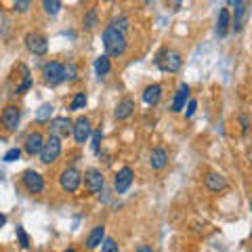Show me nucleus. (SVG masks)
<instances>
[{"label":"nucleus","mask_w":252,"mask_h":252,"mask_svg":"<svg viewBox=\"0 0 252 252\" xmlns=\"http://www.w3.org/2000/svg\"><path fill=\"white\" fill-rule=\"evenodd\" d=\"M63 252H76L74 248H67V250H63Z\"/></svg>","instance_id":"nucleus-40"},{"label":"nucleus","mask_w":252,"mask_h":252,"mask_svg":"<svg viewBox=\"0 0 252 252\" xmlns=\"http://www.w3.org/2000/svg\"><path fill=\"white\" fill-rule=\"evenodd\" d=\"M4 223H6V215H2V212H0V229L4 227Z\"/></svg>","instance_id":"nucleus-39"},{"label":"nucleus","mask_w":252,"mask_h":252,"mask_svg":"<svg viewBox=\"0 0 252 252\" xmlns=\"http://www.w3.org/2000/svg\"><path fill=\"white\" fill-rule=\"evenodd\" d=\"M109 26H112L114 30H118V32H122V34H126V32H128L130 21H128V17H124V15H120V17H114Z\"/></svg>","instance_id":"nucleus-27"},{"label":"nucleus","mask_w":252,"mask_h":252,"mask_svg":"<svg viewBox=\"0 0 252 252\" xmlns=\"http://www.w3.org/2000/svg\"><path fill=\"white\" fill-rule=\"evenodd\" d=\"M231 28V15L229 9H220L219 11V19H217V36L219 38H225L227 32Z\"/></svg>","instance_id":"nucleus-19"},{"label":"nucleus","mask_w":252,"mask_h":252,"mask_svg":"<svg viewBox=\"0 0 252 252\" xmlns=\"http://www.w3.org/2000/svg\"><path fill=\"white\" fill-rule=\"evenodd\" d=\"M227 4H229L231 9H238V6H244V4H246V0H227Z\"/></svg>","instance_id":"nucleus-37"},{"label":"nucleus","mask_w":252,"mask_h":252,"mask_svg":"<svg viewBox=\"0 0 252 252\" xmlns=\"http://www.w3.org/2000/svg\"><path fill=\"white\" fill-rule=\"evenodd\" d=\"M42 78L49 86H59L63 82V63L59 61H46L42 65Z\"/></svg>","instance_id":"nucleus-7"},{"label":"nucleus","mask_w":252,"mask_h":252,"mask_svg":"<svg viewBox=\"0 0 252 252\" xmlns=\"http://www.w3.org/2000/svg\"><path fill=\"white\" fill-rule=\"evenodd\" d=\"M187 101H189V86L183 82V84H179V89H177V93H175V99H172L170 112H172V114H179V112H183Z\"/></svg>","instance_id":"nucleus-14"},{"label":"nucleus","mask_w":252,"mask_h":252,"mask_svg":"<svg viewBox=\"0 0 252 252\" xmlns=\"http://www.w3.org/2000/svg\"><path fill=\"white\" fill-rule=\"evenodd\" d=\"M132 112H135V101H132L130 97H126L116 105L114 116H116V120H126V118L132 116Z\"/></svg>","instance_id":"nucleus-18"},{"label":"nucleus","mask_w":252,"mask_h":252,"mask_svg":"<svg viewBox=\"0 0 252 252\" xmlns=\"http://www.w3.org/2000/svg\"><path fill=\"white\" fill-rule=\"evenodd\" d=\"M80 183H82V172L78 170V168L67 166V168L61 170V175H59V185H61L63 191L76 193L78 187H80Z\"/></svg>","instance_id":"nucleus-4"},{"label":"nucleus","mask_w":252,"mask_h":252,"mask_svg":"<svg viewBox=\"0 0 252 252\" xmlns=\"http://www.w3.org/2000/svg\"><path fill=\"white\" fill-rule=\"evenodd\" d=\"M19 156H21V149L13 147V149H9V152L4 154V162H15V160H19Z\"/></svg>","instance_id":"nucleus-34"},{"label":"nucleus","mask_w":252,"mask_h":252,"mask_svg":"<svg viewBox=\"0 0 252 252\" xmlns=\"http://www.w3.org/2000/svg\"><path fill=\"white\" fill-rule=\"evenodd\" d=\"M109 72H112V63H109V57H107V55H101V57L94 59V74H97L99 78L107 76Z\"/></svg>","instance_id":"nucleus-21"},{"label":"nucleus","mask_w":252,"mask_h":252,"mask_svg":"<svg viewBox=\"0 0 252 252\" xmlns=\"http://www.w3.org/2000/svg\"><path fill=\"white\" fill-rule=\"evenodd\" d=\"M49 135H55V137H69L72 135V128H74V122L69 120V118L65 116H59V118H53V120L49 122Z\"/></svg>","instance_id":"nucleus-12"},{"label":"nucleus","mask_w":252,"mask_h":252,"mask_svg":"<svg viewBox=\"0 0 252 252\" xmlns=\"http://www.w3.org/2000/svg\"><path fill=\"white\" fill-rule=\"evenodd\" d=\"M246 13H248V6L244 4V6H238L235 9V15H233V21H231V30L238 34V32H242L244 28V19H246Z\"/></svg>","instance_id":"nucleus-22"},{"label":"nucleus","mask_w":252,"mask_h":252,"mask_svg":"<svg viewBox=\"0 0 252 252\" xmlns=\"http://www.w3.org/2000/svg\"><path fill=\"white\" fill-rule=\"evenodd\" d=\"M82 23H84V28H86V30H93L94 26H97V13H94V9H91L89 13L84 15Z\"/></svg>","instance_id":"nucleus-31"},{"label":"nucleus","mask_w":252,"mask_h":252,"mask_svg":"<svg viewBox=\"0 0 252 252\" xmlns=\"http://www.w3.org/2000/svg\"><path fill=\"white\" fill-rule=\"evenodd\" d=\"M23 42H26L28 51L32 55H46L49 53V40H46V36H42L40 32H28L26 38H23Z\"/></svg>","instance_id":"nucleus-5"},{"label":"nucleus","mask_w":252,"mask_h":252,"mask_svg":"<svg viewBox=\"0 0 252 252\" xmlns=\"http://www.w3.org/2000/svg\"><path fill=\"white\" fill-rule=\"evenodd\" d=\"M168 164V154L164 147H156L152 149V154H149V166L154 170H164Z\"/></svg>","instance_id":"nucleus-16"},{"label":"nucleus","mask_w":252,"mask_h":252,"mask_svg":"<svg viewBox=\"0 0 252 252\" xmlns=\"http://www.w3.org/2000/svg\"><path fill=\"white\" fill-rule=\"evenodd\" d=\"M78 80V65L74 61H69L63 65V82H76Z\"/></svg>","instance_id":"nucleus-24"},{"label":"nucleus","mask_w":252,"mask_h":252,"mask_svg":"<svg viewBox=\"0 0 252 252\" xmlns=\"http://www.w3.org/2000/svg\"><path fill=\"white\" fill-rule=\"evenodd\" d=\"M17 240H19V246H21L23 250L30 248V235H28V231L23 229L21 225H17Z\"/></svg>","instance_id":"nucleus-30"},{"label":"nucleus","mask_w":252,"mask_h":252,"mask_svg":"<svg viewBox=\"0 0 252 252\" xmlns=\"http://www.w3.org/2000/svg\"><path fill=\"white\" fill-rule=\"evenodd\" d=\"M162 99V86L160 84H149L143 91V101L147 105H158Z\"/></svg>","instance_id":"nucleus-20"},{"label":"nucleus","mask_w":252,"mask_h":252,"mask_svg":"<svg viewBox=\"0 0 252 252\" xmlns=\"http://www.w3.org/2000/svg\"><path fill=\"white\" fill-rule=\"evenodd\" d=\"M101 139H103V132H101V128H99V130H94V132H93V152H94V154H99Z\"/></svg>","instance_id":"nucleus-33"},{"label":"nucleus","mask_w":252,"mask_h":252,"mask_svg":"<svg viewBox=\"0 0 252 252\" xmlns=\"http://www.w3.org/2000/svg\"><path fill=\"white\" fill-rule=\"evenodd\" d=\"M101 252H120V246H118L114 238H105L101 242Z\"/></svg>","instance_id":"nucleus-29"},{"label":"nucleus","mask_w":252,"mask_h":252,"mask_svg":"<svg viewBox=\"0 0 252 252\" xmlns=\"http://www.w3.org/2000/svg\"><path fill=\"white\" fill-rule=\"evenodd\" d=\"M204 185H206L208 191L219 193V191H225L227 189V181L223 175H219V172H208V175L204 177Z\"/></svg>","instance_id":"nucleus-15"},{"label":"nucleus","mask_w":252,"mask_h":252,"mask_svg":"<svg viewBox=\"0 0 252 252\" xmlns=\"http://www.w3.org/2000/svg\"><path fill=\"white\" fill-rule=\"evenodd\" d=\"M103 2H112V0H103Z\"/></svg>","instance_id":"nucleus-41"},{"label":"nucleus","mask_w":252,"mask_h":252,"mask_svg":"<svg viewBox=\"0 0 252 252\" xmlns=\"http://www.w3.org/2000/svg\"><path fill=\"white\" fill-rule=\"evenodd\" d=\"M61 152H63L61 139L55 137V135H49V139H44V145H42V152H40V162L49 166V164L59 160Z\"/></svg>","instance_id":"nucleus-3"},{"label":"nucleus","mask_w":252,"mask_h":252,"mask_svg":"<svg viewBox=\"0 0 252 252\" xmlns=\"http://www.w3.org/2000/svg\"><path fill=\"white\" fill-rule=\"evenodd\" d=\"M103 240H105V225H94L89 233V238H86V248L89 250L99 248Z\"/></svg>","instance_id":"nucleus-17"},{"label":"nucleus","mask_w":252,"mask_h":252,"mask_svg":"<svg viewBox=\"0 0 252 252\" xmlns=\"http://www.w3.org/2000/svg\"><path fill=\"white\" fill-rule=\"evenodd\" d=\"M21 185L26 187L28 193H42L44 191V179L40 172L36 170H26L21 175Z\"/></svg>","instance_id":"nucleus-9"},{"label":"nucleus","mask_w":252,"mask_h":252,"mask_svg":"<svg viewBox=\"0 0 252 252\" xmlns=\"http://www.w3.org/2000/svg\"><path fill=\"white\" fill-rule=\"evenodd\" d=\"M13 9L17 11V13H28L32 9V0H15Z\"/></svg>","instance_id":"nucleus-32"},{"label":"nucleus","mask_w":252,"mask_h":252,"mask_svg":"<svg viewBox=\"0 0 252 252\" xmlns=\"http://www.w3.org/2000/svg\"><path fill=\"white\" fill-rule=\"evenodd\" d=\"M156 65L162 69V72L168 74H177L181 65H183V59H181V53L172 51V49H164L160 51V55L156 57Z\"/></svg>","instance_id":"nucleus-2"},{"label":"nucleus","mask_w":252,"mask_h":252,"mask_svg":"<svg viewBox=\"0 0 252 252\" xmlns=\"http://www.w3.org/2000/svg\"><path fill=\"white\" fill-rule=\"evenodd\" d=\"M240 120H242V135L246 137V135H248V126H250V120H248V116H242Z\"/></svg>","instance_id":"nucleus-36"},{"label":"nucleus","mask_w":252,"mask_h":252,"mask_svg":"<svg viewBox=\"0 0 252 252\" xmlns=\"http://www.w3.org/2000/svg\"><path fill=\"white\" fill-rule=\"evenodd\" d=\"M103 46L107 57H122L126 53V36L112 26H107L103 30Z\"/></svg>","instance_id":"nucleus-1"},{"label":"nucleus","mask_w":252,"mask_h":252,"mask_svg":"<svg viewBox=\"0 0 252 252\" xmlns=\"http://www.w3.org/2000/svg\"><path fill=\"white\" fill-rule=\"evenodd\" d=\"M42 145H44V137H42V132H30V135L26 137V141H23V152H26L28 156H40L42 152Z\"/></svg>","instance_id":"nucleus-13"},{"label":"nucleus","mask_w":252,"mask_h":252,"mask_svg":"<svg viewBox=\"0 0 252 252\" xmlns=\"http://www.w3.org/2000/svg\"><path fill=\"white\" fill-rule=\"evenodd\" d=\"M132 179H135V172H132L130 166H124L116 172V177H114V191L120 195V193H126L130 189L132 185Z\"/></svg>","instance_id":"nucleus-11"},{"label":"nucleus","mask_w":252,"mask_h":252,"mask_svg":"<svg viewBox=\"0 0 252 252\" xmlns=\"http://www.w3.org/2000/svg\"><path fill=\"white\" fill-rule=\"evenodd\" d=\"M30 86H32V74H30V69L26 65V69H23V76H21V84L15 89V93L17 94H23L26 91H30Z\"/></svg>","instance_id":"nucleus-26"},{"label":"nucleus","mask_w":252,"mask_h":252,"mask_svg":"<svg viewBox=\"0 0 252 252\" xmlns=\"http://www.w3.org/2000/svg\"><path fill=\"white\" fill-rule=\"evenodd\" d=\"M53 112H55V107L51 103H42L40 107H38V112H36V122H51V118H53Z\"/></svg>","instance_id":"nucleus-23"},{"label":"nucleus","mask_w":252,"mask_h":252,"mask_svg":"<svg viewBox=\"0 0 252 252\" xmlns=\"http://www.w3.org/2000/svg\"><path fill=\"white\" fill-rule=\"evenodd\" d=\"M42 9L46 15L55 17V15L61 11V0H42Z\"/></svg>","instance_id":"nucleus-25"},{"label":"nucleus","mask_w":252,"mask_h":252,"mask_svg":"<svg viewBox=\"0 0 252 252\" xmlns=\"http://www.w3.org/2000/svg\"><path fill=\"white\" fill-rule=\"evenodd\" d=\"M84 105H86V93H84V91L76 93L74 99H72V103H69V109H72V112H80Z\"/></svg>","instance_id":"nucleus-28"},{"label":"nucleus","mask_w":252,"mask_h":252,"mask_svg":"<svg viewBox=\"0 0 252 252\" xmlns=\"http://www.w3.org/2000/svg\"><path fill=\"white\" fill-rule=\"evenodd\" d=\"M137 252H154V248L147 246V244H141V246L137 248Z\"/></svg>","instance_id":"nucleus-38"},{"label":"nucleus","mask_w":252,"mask_h":252,"mask_svg":"<svg viewBox=\"0 0 252 252\" xmlns=\"http://www.w3.org/2000/svg\"><path fill=\"white\" fill-rule=\"evenodd\" d=\"M84 187L89 193H101L105 187V177L99 168H89L84 172Z\"/></svg>","instance_id":"nucleus-8"},{"label":"nucleus","mask_w":252,"mask_h":252,"mask_svg":"<svg viewBox=\"0 0 252 252\" xmlns=\"http://www.w3.org/2000/svg\"><path fill=\"white\" fill-rule=\"evenodd\" d=\"M195 109H198V101L191 99V101L187 103V112H185V116H187V118H191V116L195 114Z\"/></svg>","instance_id":"nucleus-35"},{"label":"nucleus","mask_w":252,"mask_h":252,"mask_svg":"<svg viewBox=\"0 0 252 252\" xmlns=\"http://www.w3.org/2000/svg\"><path fill=\"white\" fill-rule=\"evenodd\" d=\"M19 122H21V107L17 105H6L0 114V124L6 132H15L19 128Z\"/></svg>","instance_id":"nucleus-6"},{"label":"nucleus","mask_w":252,"mask_h":252,"mask_svg":"<svg viewBox=\"0 0 252 252\" xmlns=\"http://www.w3.org/2000/svg\"><path fill=\"white\" fill-rule=\"evenodd\" d=\"M72 135H74V141H76L78 145H84L86 141H89V137L93 135V126H91L89 118H86V116L76 118L74 128H72Z\"/></svg>","instance_id":"nucleus-10"}]
</instances>
